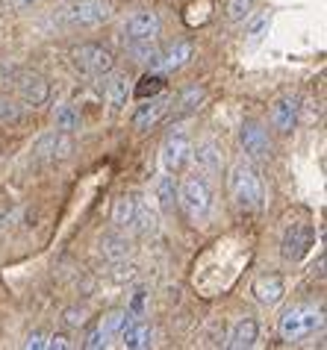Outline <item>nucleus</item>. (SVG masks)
Returning a JSON list of instances; mask_svg holds the SVG:
<instances>
[{
  "label": "nucleus",
  "instance_id": "1",
  "mask_svg": "<svg viewBox=\"0 0 327 350\" xmlns=\"http://www.w3.org/2000/svg\"><path fill=\"white\" fill-rule=\"evenodd\" d=\"M230 198L242 212H259L265 206V186L254 165L236 162L230 168Z\"/></svg>",
  "mask_w": 327,
  "mask_h": 350
},
{
  "label": "nucleus",
  "instance_id": "2",
  "mask_svg": "<svg viewBox=\"0 0 327 350\" xmlns=\"http://www.w3.org/2000/svg\"><path fill=\"white\" fill-rule=\"evenodd\" d=\"M177 203L192 221H200L213 212V186L207 174H192L177 186Z\"/></svg>",
  "mask_w": 327,
  "mask_h": 350
},
{
  "label": "nucleus",
  "instance_id": "3",
  "mask_svg": "<svg viewBox=\"0 0 327 350\" xmlns=\"http://www.w3.org/2000/svg\"><path fill=\"white\" fill-rule=\"evenodd\" d=\"M324 327V309L322 306H292V309H286L283 318H280V338L283 342H301V338L306 336H313L315 329H322Z\"/></svg>",
  "mask_w": 327,
  "mask_h": 350
},
{
  "label": "nucleus",
  "instance_id": "4",
  "mask_svg": "<svg viewBox=\"0 0 327 350\" xmlns=\"http://www.w3.org/2000/svg\"><path fill=\"white\" fill-rule=\"evenodd\" d=\"M71 59H74L77 71L86 74V77H103V74H109L112 65H115L112 53L107 51V47H101V44H80L71 53Z\"/></svg>",
  "mask_w": 327,
  "mask_h": 350
},
{
  "label": "nucleus",
  "instance_id": "5",
  "mask_svg": "<svg viewBox=\"0 0 327 350\" xmlns=\"http://www.w3.org/2000/svg\"><path fill=\"white\" fill-rule=\"evenodd\" d=\"M109 12V3H103V0H74V6L62 9V21L74 27H94L107 21Z\"/></svg>",
  "mask_w": 327,
  "mask_h": 350
},
{
  "label": "nucleus",
  "instance_id": "6",
  "mask_svg": "<svg viewBox=\"0 0 327 350\" xmlns=\"http://www.w3.org/2000/svg\"><path fill=\"white\" fill-rule=\"evenodd\" d=\"M313 245H315V230L310 224H292L280 241V254L289 262H301L313 250Z\"/></svg>",
  "mask_w": 327,
  "mask_h": 350
},
{
  "label": "nucleus",
  "instance_id": "7",
  "mask_svg": "<svg viewBox=\"0 0 327 350\" xmlns=\"http://www.w3.org/2000/svg\"><path fill=\"white\" fill-rule=\"evenodd\" d=\"M239 142H242V148L251 159H268L272 157V139H268V130L254 118L242 121V127H239Z\"/></svg>",
  "mask_w": 327,
  "mask_h": 350
},
{
  "label": "nucleus",
  "instance_id": "8",
  "mask_svg": "<svg viewBox=\"0 0 327 350\" xmlns=\"http://www.w3.org/2000/svg\"><path fill=\"white\" fill-rule=\"evenodd\" d=\"M162 30V21L157 12H151V9H142V12L130 15L127 24H124V44L130 42H145V38H157Z\"/></svg>",
  "mask_w": 327,
  "mask_h": 350
},
{
  "label": "nucleus",
  "instance_id": "9",
  "mask_svg": "<svg viewBox=\"0 0 327 350\" xmlns=\"http://www.w3.org/2000/svg\"><path fill=\"white\" fill-rule=\"evenodd\" d=\"M192 159V142L186 133H168V139L162 142V165L168 174L183 171L186 162Z\"/></svg>",
  "mask_w": 327,
  "mask_h": 350
},
{
  "label": "nucleus",
  "instance_id": "10",
  "mask_svg": "<svg viewBox=\"0 0 327 350\" xmlns=\"http://www.w3.org/2000/svg\"><path fill=\"white\" fill-rule=\"evenodd\" d=\"M15 85H18V94H21V100L27 106H42L47 100V94H51V85L42 74L36 71H18L15 74Z\"/></svg>",
  "mask_w": 327,
  "mask_h": 350
},
{
  "label": "nucleus",
  "instance_id": "11",
  "mask_svg": "<svg viewBox=\"0 0 327 350\" xmlns=\"http://www.w3.org/2000/svg\"><path fill=\"white\" fill-rule=\"evenodd\" d=\"M168 106H171V97L168 94H153L151 100L145 97V103L136 109V115H133V127H136L139 133H145L151 127H157V124L162 121V115L168 112Z\"/></svg>",
  "mask_w": 327,
  "mask_h": 350
},
{
  "label": "nucleus",
  "instance_id": "12",
  "mask_svg": "<svg viewBox=\"0 0 327 350\" xmlns=\"http://www.w3.org/2000/svg\"><path fill=\"white\" fill-rule=\"evenodd\" d=\"M74 153V139L71 133H47L42 142L36 144V157L42 159H68Z\"/></svg>",
  "mask_w": 327,
  "mask_h": 350
},
{
  "label": "nucleus",
  "instance_id": "13",
  "mask_svg": "<svg viewBox=\"0 0 327 350\" xmlns=\"http://www.w3.org/2000/svg\"><path fill=\"white\" fill-rule=\"evenodd\" d=\"M118 338H121V345L127 347V350H145V347L153 345V329H151V324H145L142 318H133V321H127V324H124V329L118 333Z\"/></svg>",
  "mask_w": 327,
  "mask_h": 350
},
{
  "label": "nucleus",
  "instance_id": "14",
  "mask_svg": "<svg viewBox=\"0 0 327 350\" xmlns=\"http://www.w3.org/2000/svg\"><path fill=\"white\" fill-rule=\"evenodd\" d=\"M254 295H257V300H259L263 306H277V304L283 300V295H286L283 277H280V274H263V277H257Z\"/></svg>",
  "mask_w": 327,
  "mask_h": 350
},
{
  "label": "nucleus",
  "instance_id": "15",
  "mask_svg": "<svg viewBox=\"0 0 327 350\" xmlns=\"http://www.w3.org/2000/svg\"><path fill=\"white\" fill-rule=\"evenodd\" d=\"M298 112H301L298 97H280V100L272 106V127L277 133H292L298 124Z\"/></svg>",
  "mask_w": 327,
  "mask_h": 350
},
{
  "label": "nucleus",
  "instance_id": "16",
  "mask_svg": "<svg viewBox=\"0 0 327 350\" xmlns=\"http://www.w3.org/2000/svg\"><path fill=\"white\" fill-rule=\"evenodd\" d=\"M257 338H259L257 318H239L233 324V329H230V336H227V347L230 350H248V347L257 345Z\"/></svg>",
  "mask_w": 327,
  "mask_h": 350
},
{
  "label": "nucleus",
  "instance_id": "17",
  "mask_svg": "<svg viewBox=\"0 0 327 350\" xmlns=\"http://www.w3.org/2000/svg\"><path fill=\"white\" fill-rule=\"evenodd\" d=\"M192 159L198 162L200 174H221V148L215 142H200L195 150H192Z\"/></svg>",
  "mask_w": 327,
  "mask_h": 350
},
{
  "label": "nucleus",
  "instance_id": "18",
  "mask_svg": "<svg viewBox=\"0 0 327 350\" xmlns=\"http://www.w3.org/2000/svg\"><path fill=\"white\" fill-rule=\"evenodd\" d=\"M98 250H101L103 259L121 262V259H127V254H130V239L121 236V232H103L101 241H98Z\"/></svg>",
  "mask_w": 327,
  "mask_h": 350
},
{
  "label": "nucleus",
  "instance_id": "19",
  "mask_svg": "<svg viewBox=\"0 0 327 350\" xmlns=\"http://www.w3.org/2000/svg\"><path fill=\"white\" fill-rule=\"evenodd\" d=\"M189 59H192V44L189 42H177V44H171L168 51H159L157 65H153V68H162V71H177V68H183Z\"/></svg>",
  "mask_w": 327,
  "mask_h": 350
},
{
  "label": "nucleus",
  "instance_id": "20",
  "mask_svg": "<svg viewBox=\"0 0 327 350\" xmlns=\"http://www.w3.org/2000/svg\"><path fill=\"white\" fill-rule=\"evenodd\" d=\"M53 127L60 133H74L80 127V112H77V106L71 103H60L53 109Z\"/></svg>",
  "mask_w": 327,
  "mask_h": 350
},
{
  "label": "nucleus",
  "instance_id": "21",
  "mask_svg": "<svg viewBox=\"0 0 327 350\" xmlns=\"http://www.w3.org/2000/svg\"><path fill=\"white\" fill-rule=\"evenodd\" d=\"M127 94H130V80L127 74H115L112 80L107 83V100L112 109H121L124 103H127Z\"/></svg>",
  "mask_w": 327,
  "mask_h": 350
},
{
  "label": "nucleus",
  "instance_id": "22",
  "mask_svg": "<svg viewBox=\"0 0 327 350\" xmlns=\"http://www.w3.org/2000/svg\"><path fill=\"white\" fill-rule=\"evenodd\" d=\"M136 198H127V194H124V198H118L115 200V206H112V224L118 230H127L130 224H133V215H136Z\"/></svg>",
  "mask_w": 327,
  "mask_h": 350
},
{
  "label": "nucleus",
  "instance_id": "23",
  "mask_svg": "<svg viewBox=\"0 0 327 350\" xmlns=\"http://www.w3.org/2000/svg\"><path fill=\"white\" fill-rule=\"evenodd\" d=\"M157 200L166 212H171L177 206V180L171 177V174H162L157 180Z\"/></svg>",
  "mask_w": 327,
  "mask_h": 350
},
{
  "label": "nucleus",
  "instance_id": "24",
  "mask_svg": "<svg viewBox=\"0 0 327 350\" xmlns=\"http://www.w3.org/2000/svg\"><path fill=\"white\" fill-rule=\"evenodd\" d=\"M127 51H130V56H133L136 62H148L151 68L157 65V56H159L157 38H145V42H130Z\"/></svg>",
  "mask_w": 327,
  "mask_h": 350
},
{
  "label": "nucleus",
  "instance_id": "25",
  "mask_svg": "<svg viewBox=\"0 0 327 350\" xmlns=\"http://www.w3.org/2000/svg\"><path fill=\"white\" fill-rule=\"evenodd\" d=\"M124 324H127V309H112V312L103 315L101 329H103V333H107L109 338H118V333L124 329Z\"/></svg>",
  "mask_w": 327,
  "mask_h": 350
},
{
  "label": "nucleus",
  "instance_id": "26",
  "mask_svg": "<svg viewBox=\"0 0 327 350\" xmlns=\"http://www.w3.org/2000/svg\"><path fill=\"white\" fill-rule=\"evenodd\" d=\"M162 89H166V80H162L159 74H145L139 80V85H136V97H139V100H145V97L159 94Z\"/></svg>",
  "mask_w": 327,
  "mask_h": 350
},
{
  "label": "nucleus",
  "instance_id": "27",
  "mask_svg": "<svg viewBox=\"0 0 327 350\" xmlns=\"http://www.w3.org/2000/svg\"><path fill=\"white\" fill-rule=\"evenodd\" d=\"M268 27H272V12H263L257 15L251 24H248V42L251 44H259L263 38L268 36Z\"/></svg>",
  "mask_w": 327,
  "mask_h": 350
},
{
  "label": "nucleus",
  "instance_id": "28",
  "mask_svg": "<svg viewBox=\"0 0 327 350\" xmlns=\"http://www.w3.org/2000/svg\"><path fill=\"white\" fill-rule=\"evenodd\" d=\"M130 227H136L142 236H148V232L157 230V215L148 209V206H142V203H136V215H133V224Z\"/></svg>",
  "mask_w": 327,
  "mask_h": 350
},
{
  "label": "nucleus",
  "instance_id": "29",
  "mask_svg": "<svg viewBox=\"0 0 327 350\" xmlns=\"http://www.w3.org/2000/svg\"><path fill=\"white\" fill-rule=\"evenodd\" d=\"M207 97L204 89H186L180 94V100H177V115H186V112H195L198 109V103Z\"/></svg>",
  "mask_w": 327,
  "mask_h": 350
},
{
  "label": "nucleus",
  "instance_id": "30",
  "mask_svg": "<svg viewBox=\"0 0 327 350\" xmlns=\"http://www.w3.org/2000/svg\"><path fill=\"white\" fill-rule=\"evenodd\" d=\"M18 118H21V103L9 94H0V124H9Z\"/></svg>",
  "mask_w": 327,
  "mask_h": 350
},
{
  "label": "nucleus",
  "instance_id": "31",
  "mask_svg": "<svg viewBox=\"0 0 327 350\" xmlns=\"http://www.w3.org/2000/svg\"><path fill=\"white\" fill-rule=\"evenodd\" d=\"M148 312V288H136L127 306V318H145Z\"/></svg>",
  "mask_w": 327,
  "mask_h": 350
},
{
  "label": "nucleus",
  "instance_id": "32",
  "mask_svg": "<svg viewBox=\"0 0 327 350\" xmlns=\"http://www.w3.org/2000/svg\"><path fill=\"white\" fill-rule=\"evenodd\" d=\"M254 0H230L227 3V21H242V18L251 12Z\"/></svg>",
  "mask_w": 327,
  "mask_h": 350
},
{
  "label": "nucleus",
  "instance_id": "33",
  "mask_svg": "<svg viewBox=\"0 0 327 350\" xmlns=\"http://www.w3.org/2000/svg\"><path fill=\"white\" fill-rule=\"evenodd\" d=\"M107 345H109V336L103 333L101 327H98V329H92L89 338H86V347H89V350H101V347H107Z\"/></svg>",
  "mask_w": 327,
  "mask_h": 350
},
{
  "label": "nucleus",
  "instance_id": "34",
  "mask_svg": "<svg viewBox=\"0 0 327 350\" xmlns=\"http://www.w3.org/2000/svg\"><path fill=\"white\" fill-rule=\"evenodd\" d=\"M44 347H47V333L33 329V333L27 336V342H24V350H44Z\"/></svg>",
  "mask_w": 327,
  "mask_h": 350
},
{
  "label": "nucleus",
  "instance_id": "35",
  "mask_svg": "<svg viewBox=\"0 0 327 350\" xmlns=\"http://www.w3.org/2000/svg\"><path fill=\"white\" fill-rule=\"evenodd\" d=\"M86 309H68V312H65V321H68V327H83L86 324Z\"/></svg>",
  "mask_w": 327,
  "mask_h": 350
},
{
  "label": "nucleus",
  "instance_id": "36",
  "mask_svg": "<svg viewBox=\"0 0 327 350\" xmlns=\"http://www.w3.org/2000/svg\"><path fill=\"white\" fill-rule=\"evenodd\" d=\"M47 347L51 350H68L71 342H68V336H47Z\"/></svg>",
  "mask_w": 327,
  "mask_h": 350
},
{
  "label": "nucleus",
  "instance_id": "37",
  "mask_svg": "<svg viewBox=\"0 0 327 350\" xmlns=\"http://www.w3.org/2000/svg\"><path fill=\"white\" fill-rule=\"evenodd\" d=\"M33 3H38V0H12V9H30Z\"/></svg>",
  "mask_w": 327,
  "mask_h": 350
}]
</instances>
